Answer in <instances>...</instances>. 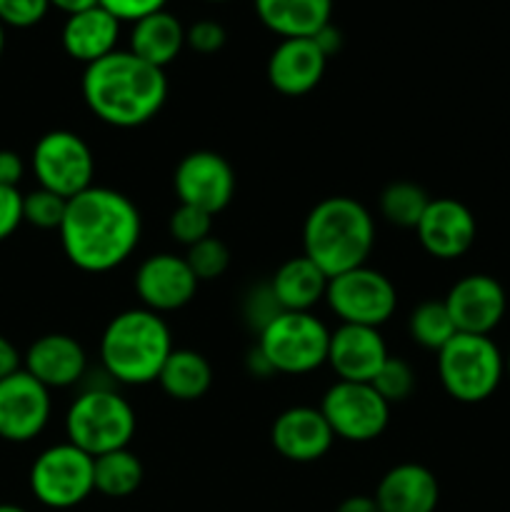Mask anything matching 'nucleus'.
Masks as SVG:
<instances>
[{"mask_svg":"<svg viewBox=\"0 0 510 512\" xmlns=\"http://www.w3.org/2000/svg\"><path fill=\"white\" fill-rule=\"evenodd\" d=\"M335 512H380L373 495H350L335 508Z\"/></svg>","mask_w":510,"mask_h":512,"instance_id":"obj_42","label":"nucleus"},{"mask_svg":"<svg viewBox=\"0 0 510 512\" xmlns=\"http://www.w3.org/2000/svg\"><path fill=\"white\" fill-rule=\"evenodd\" d=\"M213 218L215 215L205 213V210L178 203V208L168 218V230L175 243L185 245V248H193L195 243L213 235Z\"/></svg>","mask_w":510,"mask_h":512,"instance_id":"obj_33","label":"nucleus"},{"mask_svg":"<svg viewBox=\"0 0 510 512\" xmlns=\"http://www.w3.org/2000/svg\"><path fill=\"white\" fill-rule=\"evenodd\" d=\"M408 333L420 348L440 353L458 335V330H455L453 318H450L443 300H425L410 313Z\"/></svg>","mask_w":510,"mask_h":512,"instance_id":"obj_29","label":"nucleus"},{"mask_svg":"<svg viewBox=\"0 0 510 512\" xmlns=\"http://www.w3.org/2000/svg\"><path fill=\"white\" fill-rule=\"evenodd\" d=\"M50 390L23 368L0 380V438L5 443H30L50 420Z\"/></svg>","mask_w":510,"mask_h":512,"instance_id":"obj_13","label":"nucleus"},{"mask_svg":"<svg viewBox=\"0 0 510 512\" xmlns=\"http://www.w3.org/2000/svg\"><path fill=\"white\" fill-rule=\"evenodd\" d=\"M225 40H228V33L215 20H198L190 28H185V45L200 55L218 53V50H223Z\"/></svg>","mask_w":510,"mask_h":512,"instance_id":"obj_36","label":"nucleus"},{"mask_svg":"<svg viewBox=\"0 0 510 512\" xmlns=\"http://www.w3.org/2000/svg\"><path fill=\"white\" fill-rule=\"evenodd\" d=\"M370 385L378 390V395L388 405L403 403V400H408L415 390V370L410 368V363H405L403 358H393V355H390Z\"/></svg>","mask_w":510,"mask_h":512,"instance_id":"obj_32","label":"nucleus"},{"mask_svg":"<svg viewBox=\"0 0 510 512\" xmlns=\"http://www.w3.org/2000/svg\"><path fill=\"white\" fill-rule=\"evenodd\" d=\"M3 48H5V30L3 25H0V55H3Z\"/></svg>","mask_w":510,"mask_h":512,"instance_id":"obj_46","label":"nucleus"},{"mask_svg":"<svg viewBox=\"0 0 510 512\" xmlns=\"http://www.w3.org/2000/svg\"><path fill=\"white\" fill-rule=\"evenodd\" d=\"M50 5H55L58 10H63L65 15H75L80 10H88L100 5V0H50Z\"/></svg>","mask_w":510,"mask_h":512,"instance_id":"obj_44","label":"nucleus"},{"mask_svg":"<svg viewBox=\"0 0 510 512\" xmlns=\"http://www.w3.org/2000/svg\"><path fill=\"white\" fill-rule=\"evenodd\" d=\"M50 0H0V25L33 28L45 18Z\"/></svg>","mask_w":510,"mask_h":512,"instance_id":"obj_35","label":"nucleus"},{"mask_svg":"<svg viewBox=\"0 0 510 512\" xmlns=\"http://www.w3.org/2000/svg\"><path fill=\"white\" fill-rule=\"evenodd\" d=\"M25 175V163L15 150H0V185L18 188Z\"/></svg>","mask_w":510,"mask_h":512,"instance_id":"obj_39","label":"nucleus"},{"mask_svg":"<svg viewBox=\"0 0 510 512\" xmlns=\"http://www.w3.org/2000/svg\"><path fill=\"white\" fill-rule=\"evenodd\" d=\"M323 50L313 38H285L268 58V83L288 98H300L318 88L325 75Z\"/></svg>","mask_w":510,"mask_h":512,"instance_id":"obj_19","label":"nucleus"},{"mask_svg":"<svg viewBox=\"0 0 510 512\" xmlns=\"http://www.w3.org/2000/svg\"><path fill=\"white\" fill-rule=\"evenodd\" d=\"M30 490L50 510H70L95 493L93 458L73 443L50 445L30 468Z\"/></svg>","mask_w":510,"mask_h":512,"instance_id":"obj_8","label":"nucleus"},{"mask_svg":"<svg viewBox=\"0 0 510 512\" xmlns=\"http://www.w3.org/2000/svg\"><path fill=\"white\" fill-rule=\"evenodd\" d=\"M388 358V345L378 328L340 323V328L330 333L328 365L338 375V380L373 383Z\"/></svg>","mask_w":510,"mask_h":512,"instance_id":"obj_18","label":"nucleus"},{"mask_svg":"<svg viewBox=\"0 0 510 512\" xmlns=\"http://www.w3.org/2000/svg\"><path fill=\"white\" fill-rule=\"evenodd\" d=\"M158 385L168 398L178 400V403H193V400L203 398L213 385V368L198 350L173 348V353L160 368Z\"/></svg>","mask_w":510,"mask_h":512,"instance_id":"obj_26","label":"nucleus"},{"mask_svg":"<svg viewBox=\"0 0 510 512\" xmlns=\"http://www.w3.org/2000/svg\"><path fill=\"white\" fill-rule=\"evenodd\" d=\"M255 348L263 353L275 375H308L328 365L330 330L313 313H280Z\"/></svg>","mask_w":510,"mask_h":512,"instance_id":"obj_7","label":"nucleus"},{"mask_svg":"<svg viewBox=\"0 0 510 512\" xmlns=\"http://www.w3.org/2000/svg\"><path fill=\"white\" fill-rule=\"evenodd\" d=\"M133 285L143 308L163 315L185 308L195 298L200 283L188 260L173 253H158L138 265Z\"/></svg>","mask_w":510,"mask_h":512,"instance_id":"obj_14","label":"nucleus"},{"mask_svg":"<svg viewBox=\"0 0 510 512\" xmlns=\"http://www.w3.org/2000/svg\"><path fill=\"white\" fill-rule=\"evenodd\" d=\"M415 233L425 253L438 260H455L473 248L478 225L465 203L455 198H433Z\"/></svg>","mask_w":510,"mask_h":512,"instance_id":"obj_16","label":"nucleus"},{"mask_svg":"<svg viewBox=\"0 0 510 512\" xmlns=\"http://www.w3.org/2000/svg\"><path fill=\"white\" fill-rule=\"evenodd\" d=\"M328 283V275L305 255L285 260L270 278V288H273L280 308L288 313H310L320 300H325Z\"/></svg>","mask_w":510,"mask_h":512,"instance_id":"obj_24","label":"nucleus"},{"mask_svg":"<svg viewBox=\"0 0 510 512\" xmlns=\"http://www.w3.org/2000/svg\"><path fill=\"white\" fill-rule=\"evenodd\" d=\"M23 370L48 390L73 388L83 383L88 373V358H85L83 345L73 335L48 333L30 345Z\"/></svg>","mask_w":510,"mask_h":512,"instance_id":"obj_20","label":"nucleus"},{"mask_svg":"<svg viewBox=\"0 0 510 512\" xmlns=\"http://www.w3.org/2000/svg\"><path fill=\"white\" fill-rule=\"evenodd\" d=\"M375 245V220L360 200L333 195L313 205L303 225V255L328 278L368 263Z\"/></svg>","mask_w":510,"mask_h":512,"instance_id":"obj_3","label":"nucleus"},{"mask_svg":"<svg viewBox=\"0 0 510 512\" xmlns=\"http://www.w3.org/2000/svg\"><path fill=\"white\" fill-rule=\"evenodd\" d=\"M93 475H95V493L105 498H130L135 490L143 485L145 470L143 463L128 448L113 450L100 458H93Z\"/></svg>","mask_w":510,"mask_h":512,"instance_id":"obj_27","label":"nucleus"},{"mask_svg":"<svg viewBox=\"0 0 510 512\" xmlns=\"http://www.w3.org/2000/svg\"><path fill=\"white\" fill-rule=\"evenodd\" d=\"M505 373H508V378H510V353H508V358H505Z\"/></svg>","mask_w":510,"mask_h":512,"instance_id":"obj_47","label":"nucleus"},{"mask_svg":"<svg viewBox=\"0 0 510 512\" xmlns=\"http://www.w3.org/2000/svg\"><path fill=\"white\" fill-rule=\"evenodd\" d=\"M208 3H228V0H208Z\"/></svg>","mask_w":510,"mask_h":512,"instance_id":"obj_48","label":"nucleus"},{"mask_svg":"<svg viewBox=\"0 0 510 512\" xmlns=\"http://www.w3.org/2000/svg\"><path fill=\"white\" fill-rule=\"evenodd\" d=\"M325 303L343 325L380 328L393 318L398 308V290L388 275L360 265V268L330 278Z\"/></svg>","mask_w":510,"mask_h":512,"instance_id":"obj_9","label":"nucleus"},{"mask_svg":"<svg viewBox=\"0 0 510 512\" xmlns=\"http://www.w3.org/2000/svg\"><path fill=\"white\" fill-rule=\"evenodd\" d=\"M63 253L83 273H110L135 253L143 218L128 195L90 185L68 200L58 228Z\"/></svg>","mask_w":510,"mask_h":512,"instance_id":"obj_1","label":"nucleus"},{"mask_svg":"<svg viewBox=\"0 0 510 512\" xmlns=\"http://www.w3.org/2000/svg\"><path fill=\"white\" fill-rule=\"evenodd\" d=\"M185 48V28L173 13L158 10L153 15L135 20L130 30V53L145 63L163 68L173 63Z\"/></svg>","mask_w":510,"mask_h":512,"instance_id":"obj_25","label":"nucleus"},{"mask_svg":"<svg viewBox=\"0 0 510 512\" xmlns=\"http://www.w3.org/2000/svg\"><path fill=\"white\" fill-rule=\"evenodd\" d=\"M60 38L70 58L90 65L118 50L115 45L120 38V20L110 15L103 5H95V8L68 15Z\"/></svg>","mask_w":510,"mask_h":512,"instance_id":"obj_22","label":"nucleus"},{"mask_svg":"<svg viewBox=\"0 0 510 512\" xmlns=\"http://www.w3.org/2000/svg\"><path fill=\"white\" fill-rule=\"evenodd\" d=\"M20 370V353L5 335H0V380L10 378Z\"/></svg>","mask_w":510,"mask_h":512,"instance_id":"obj_40","label":"nucleus"},{"mask_svg":"<svg viewBox=\"0 0 510 512\" xmlns=\"http://www.w3.org/2000/svg\"><path fill=\"white\" fill-rule=\"evenodd\" d=\"M380 512H435L440 503L438 478L420 463H400L380 478L375 488Z\"/></svg>","mask_w":510,"mask_h":512,"instance_id":"obj_21","label":"nucleus"},{"mask_svg":"<svg viewBox=\"0 0 510 512\" xmlns=\"http://www.w3.org/2000/svg\"><path fill=\"white\" fill-rule=\"evenodd\" d=\"M255 13L280 38H313L333 18V0H255Z\"/></svg>","mask_w":510,"mask_h":512,"instance_id":"obj_23","label":"nucleus"},{"mask_svg":"<svg viewBox=\"0 0 510 512\" xmlns=\"http://www.w3.org/2000/svg\"><path fill=\"white\" fill-rule=\"evenodd\" d=\"M438 375L453 400L483 403L503 380L505 358L490 335L458 333L438 353Z\"/></svg>","mask_w":510,"mask_h":512,"instance_id":"obj_6","label":"nucleus"},{"mask_svg":"<svg viewBox=\"0 0 510 512\" xmlns=\"http://www.w3.org/2000/svg\"><path fill=\"white\" fill-rule=\"evenodd\" d=\"M165 3H168V0H100V5H103L110 15H115L120 23H123V20L135 23V20L145 18V15L165 10Z\"/></svg>","mask_w":510,"mask_h":512,"instance_id":"obj_38","label":"nucleus"},{"mask_svg":"<svg viewBox=\"0 0 510 512\" xmlns=\"http://www.w3.org/2000/svg\"><path fill=\"white\" fill-rule=\"evenodd\" d=\"M430 200L433 198L425 193L423 185L410 183V180H395V183L383 188V193L378 198V208L380 215L390 225H395V228L415 230L420 218H423L425 208L430 205Z\"/></svg>","mask_w":510,"mask_h":512,"instance_id":"obj_28","label":"nucleus"},{"mask_svg":"<svg viewBox=\"0 0 510 512\" xmlns=\"http://www.w3.org/2000/svg\"><path fill=\"white\" fill-rule=\"evenodd\" d=\"M320 413L325 415L335 438L348 443L378 440L390 423V405L370 383L335 380L320 400Z\"/></svg>","mask_w":510,"mask_h":512,"instance_id":"obj_11","label":"nucleus"},{"mask_svg":"<svg viewBox=\"0 0 510 512\" xmlns=\"http://www.w3.org/2000/svg\"><path fill=\"white\" fill-rule=\"evenodd\" d=\"M245 368H248L250 375H255V378H270L273 373V368L268 365V360L263 358V353H260L258 348H253L248 353V358H245Z\"/></svg>","mask_w":510,"mask_h":512,"instance_id":"obj_43","label":"nucleus"},{"mask_svg":"<svg viewBox=\"0 0 510 512\" xmlns=\"http://www.w3.org/2000/svg\"><path fill=\"white\" fill-rule=\"evenodd\" d=\"M445 308L458 333L490 335L503 320L508 298L503 285L483 273H473L460 278L445 295Z\"/></svg>","mask_w":510,"mask_h":512,"instance_id":"obj_15","label":"nucleus"},{"mask_svg":"<svg viewBox=\"0 0 510 512\" xmlns=\"http://www.w3.org/2000/svg\"><path fill=\"white\" fill-rule=\"evenodd\" d=\"M173 353L168 323L148 308H130L115 315L100 338V368L115 385L158 383L160 368Z\"/></svg>","mask_w":510,"mask_h":512,"instance_id":"obj_4","label":"nucleus"},{"mask_svg":"<svg viewBox=\"0 0 510 512\" xmlns=\"http://www.w3.org/2000/svg\"><path fill=\"white\" fill-rule=\"evenodd\" d=\"M135 428L138 418L133 405L115 390V385H85L65 413L68 443L90 458L128 448Z\"/></svg>","mask_w":510,"mask_h":512,"instance_id":"obj_5","label":"nucleus"},{"mask_svg":"<svg viewBox=\"0 0 510 512\" xmlns=\"http://www.w3.org/2000/svg\"><path fill=\"white\" fill-rule=\"evenodd\" d=\"M333 430L320 408L295 405L283 410L270 428V443L290 463H315L333 448Z\"/></svg>","mask_w":510,"mask_h":512,"instance_id":"obj_17","label":"nucleus"},{"mask_svg":"<svg viewBox=\"0 0 510 512\" xmlns=\"http://www.w3.org/2000/svg\"><path fill=\"white\" fill-rule=\"evenodd\" d=\"M173 190L178 203L218 215L233 203L235 170L215 150H193L175 165Z\"/></svg>","mask_w":510,"mask_h":512,"instance_id":"obj_12","label":"nucleus"},{"mask_svg":"<svg viewBox=\"0 0 510 512\" xmlns=\"http://www.w3.org/2000/svg\"><path fill=\"white\" fill-rule=\"evenodd\" d=\"M185 260H188L190 270H193V275L198 278V283H205V280L220 278V275L228 270L230 250L223 240L210 235V238L200 240L193 248H188Z\"/></svg>","mask_w":510,"mask_h":512,"instance_id":"obj_31","label":"nucleus"},{"mask_svg":"<svg viewBox=\"0 0 510 512\" xmlns=\"http://www.w3.org/2000/svg\"><path fill=\"white\" fill-rule=\"evenodd\" d=\"M280 313H285V310L280 308V303H278V298H275L270 283L253 285V288L245 293L243 320L250 330H255V333H263V330L268 328V325L273 323Z\"/></svg>","mask_w":510,"mask_h":512,"instance_id":"obj_34","label":"nucleus"},{"mask_svg":"<svg viewBox=\"0 0 510 512\" xmlns=\"http://www.w3.org/2000/svg\"><path fill=\"white\" fill-rule=\"evenodd\" d=\"M313 40L318 43V48L323 50L325 58H330V55H335L340 48H343V35H340V30L335 28L333 23L325 25L323 30H318V33L313 35Z\"/></svg>","mask_w":510,"mask_h":512,"instance_id":"obj_41","label":"nucleus"},{"mask_svg":"<svg viewBox=\"0 0 510 512\" xmlns=\"http://www.w3.org/2000/svg\"><path fill=\"white\" fill-rule=\"evenodd\" d=\"M83 100L90 113L110 128H140L150 123L168 98L163 68L145 63L130 50H115L85 65Z\"/></svg>","mask_w":510,"mask_h":512,"instance_id":"obj_2","label":"nucleus"},{"mask_svg":"<svg viewBox=\"0 0 510 512\" xmlns=\"http://www.w3.org/2000/svg\"><path fill=\"white\" fill-rule=\"evenodd\" d=\"M0 512H28V510L20 508V505H13V503H0Z\"/></svg>","mask_w":510,"mask_h":512,"instance_id":"obj_45","label":"nucleus"},{"mask_svg":"<svg viewBox=\"0 0 510 512\" xmlns=\"http://www.w3.org/2000/svg\"><path fill=\"white\" fill-rule=\"evenodd\" d=\"M33 173L38 188L70 200L93 185V150L73 130H50L33 148Z\"/></svg>","mask_w":510,"mask_h":512,"instance_id":"obj_10","label":"nucleus"},{"mask_svg":"<svg viewBox=\"0 0 510 512\" xmlns=\"http://www.w3.org/2000/svg\"><path fill=\"white\" fill-rule=\"evenodd\" d=\"M65 208L68 200L45 188H35L23 195V223L40 230H58L65 218Z\"/></svg>","mask_w":510,"mask_h":512,"instance_id":"obj_30","label":"nucleus"},{"mask_svg":"<svg viewBox=\"0 0 510 512\" xmlns=\"http://www.w3.org/2000/svg\"><path fill=\"white\" fill-rule=\"evenodd\" d=\"M23 223V195L18 188L0 185V243L8 240Z\"/></svg>","mask_w":510,"mask_h":512,"instance_id":"obj_37","label":"nucleus"}]
</instances>
